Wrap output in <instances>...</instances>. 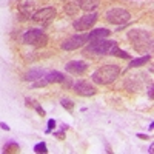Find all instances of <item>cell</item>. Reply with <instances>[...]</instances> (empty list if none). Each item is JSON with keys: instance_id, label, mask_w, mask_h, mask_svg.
<instances>
[{"instance_id": "cell-1", "label": "cell", "mask_w": 154, "mask_h": 154, "mask_svg": "<svg viewBox=\"0 0 154 154\" xmlns=\"http://www.w3.org/2000/svg\"><path fill=\"white\" fill-rule=\"evenodd\" d=\"M120 74V68L117 65H103L94 71L91 79L97 85H109L112 83Z\"/></svg>"}, {"instance_id": "cell-2", "label": "cell", "mask_w": 154, "mask_h": 154, "mask_svg": "<svg viewBox=\"0 0 154 154\" xmlns=\"http://www.w3.org/2000/svg\"><path fill=\"white\" fill-rule=\"evenodd\" d=\"M128 38L137 51H145L152 46V37L145 29H137V28L131 29L128 32Z\"/></svg>"}, {"instance_id": "cell-3", "label": "cell", "mask_w": 154, "mask_h": 154, "mask_svg": "<svg viewBox=\"0 0 154 154\" xmlns=\"http://www.w3.org/2000/svg\"><path fill=\"white\" fill-rule=\"evenodd\" d=\"M23 43L35 46V48H43L48 42V35L42 29H28L23 34Z\"/></svg>"}, {"instance_id": "cell-4", "label": "cell", "mask_w": 154, "mask_h": 154, "mask_svg": "<svg viewBox=\"0 0 154 154\" xmlns=\"http://www.w3.org/2000/svg\"><path fill=\"white\" fill-rule=\"evenodd\" d=\"M117 45L114 40H106V38H102V40H93L86 46V53H93V54H109V51Z\"/></svg>"}, {"instance_id": "cell-5", "label": "cell", "mask_w": 154, "mask_h": 154, "mask_svg": "<svg viewBox=\"0 0 154 154\" xmlns=\"http://www.w3.org/2000/svg\"><path fill=\"white\" fill-rule=\"evenodd\" d=\"M56 17V8L53 6H46V8H42L35 11L34 14L31 16V20L37 25H42V26H46V25H49L51 22L54 20Z\"/></svg>"}, {"instance_id": "cell-6", "label": "cell", "mask_w": 154, "mask_h": 154, "mask_svg": "<svg viewBox=\"0 0 154 154\" xmlns=\"http://www.w3.org/2000/svg\"><path fill=\"white\" fill-rule=\"evenodd\" d=\"M63 82H68L66 77L63 75L59 71H51V72H45L40 79H37L35 82H32L31 88H42L46 86L48 83H63Z\"/></svg>"}, {"instance_id": "cell-7", "label": "cell", "mask_w": 154, "mask_h": 154, "mask_svg": "<svg viewBox=\"0 0 154 154\" xmlns=\"http://www.w3.org/2000/svg\"><path fill=\"white\" fill-rule=\"evenodd\" d=\"M97 19H99V12H94V11L86 12V14H83L82 17L74 20L72 26H74L75 31H86L89 28H93V25H96Z\"/></svg>"}, {"instance_id": "cell-8", "label": "cell", "mask_w": 154, "mask_h": 154, "mask_svg": "<svg viewBox=\"0 0 154 154\" xmlns=\"http://www.w3.org/2000/svg\"><path fill=\"white\" fill-rule=\"evenodd\" d=\"M131 19V14L125 8H111L106 11V20L114 25H125Z\"/></svg>"}, {"instance_id": "cell-9", "label": "cell", "mask_w": 154, "mask_h": 154, "mask_svg": "<svg viewBox=\"0 0 154 154\" xmlns=\"http://www.w3.org/2000/svg\"><path fill=\"white\" fill-rule=\"evenodd\" d=\"M86 42H88V34H74V35L68 37L65 42H62V49L74 51V49L82 48Z\"/></svg>"}, {"instance_id": "cell-10", "label": "cell", "mask_w": 154, "mask_h": 154, "mask_svg": "<svg viewBox=\"0 0 154 154\" xmlns=\"http://www.w3.org/2000/svg\"><path fill=\"white\" fill-rule=\"evenodd\" d=\"M71 86H72L74 91L79 94V96H82V97H91V96H94L97 93L96 86H93L91 83L86 82V80H79V82L72 83Z\"/></svg>"}, {"instance_id": "cell-11", "label": "cell", "mask_w": 154, "mask_h": 154, "mask_svg": "<svg viewBox=\"0 0 154 154\" xmlns=\"http://www.w3.org/2000/svg\"><path fill=\"white\" fill-rule=\"evenodd\" d=\"M89 68V65L83 60H71L65 65V69L69 72V74H74V75H80L83 72H86Z\"/></svg>"}, {"instance_id": "cell-12", "label": "cell", "mask_w": 154, "mask_h": 154, "mask_svg": "<svg viewBox=\"0 0 154 154\" xmlns=\"http://www.w3.org/2000/svg\"><path fill=\"white\" fill-rule=\"evenodd\" d=\"M35 8H37L35 0H22V2L19 3V6H17L20 16L23 19H31V16L35 12Z\"/></svg>"}, {"instance_id": "cell-13", "label": "cell", "mask_w": 154, "mask_h": 154, "mask_svg": "<svg viewBox=\"0 0 154 154\" xmlns=\"http://www.w3.org/2000/svg\"><path fill=\"white\" fill-rule=\"evenodd\" d=\"M111 35V29L108 28H99V29H93L91 32L88 34V40L93 42V40H102V38H106Z\"/></svg>"}, {"instance_id": "cell-14", "label": "cell", "mask_w": 154, "mask_h": 154, "mask_svg": "<svg viewBox=\"0 0 154 154\" xmlns=\"http://www.w3.org/2000/svg\"><path fill=\"white\" fill-rule=\"evenodd\" d=\"M99 5H100V0H77V6L86 12L94 11Z\"/></svg>"}, {"instance_id": "cell-15", "label": "cell", "mask_w": 154, "mask_h": 154, "mask_svg": "<svg viewBox=\"0 0 154 154\" xmlns=\"http://www.w3.org/2000/svg\"><path fill=\"white\" fill-rule=\"evenodd\" d=\"M149 60H151V56H149V54H146V56H143V57L133 59V60L130 62V65H128V68H137V66H142V65H145V63L149 62Z\"/></svg>"}, {"instance_id": "cell-16", "label": "cell", "mask_w": 154, "mask_h": 154, "mask_svg": "<svg viewBox=\"0 0 154 154\" xmlns=\"http://www.w3.org/2000/svg\"><path fill=\"white\" fill-rule=\"evenodd\" d=\"M43 74H45L43 69H32V71H29L26 75H25V80H28V82H35L37 79H40Z\"/></svg>"}, {"instance_id": "cell-17", "label": "cell", "mask_w": 154, "mask_h": 154, "mask_svg": "<svg viewBox=\"0 0 154 154\" xmlns=\"http://www.w3.org/2000/svg\"><path fill=\"white\" fill-rule=\"evenodd\" d=\"M109 54H111V56H116V57H120V59H131V56L128 54V53H125V51H122L120 48H117V45H116V46L109 51Z\"/></svg>"}, {"instance_id": "cell-18", "label": "cell", "mask_w": 154, "mask_h": 154, "mask_svg": "<svg viewBox=\"0 0 154 154\" xmlns=\"http://www.w3.org/2000/svg\"><path fill=\"white\" fill-rule=\"evenodd\" d=\"M60 105L65 108L66 111L74 109V102H72L71 99H68V97H62V99H60Z\"/></svg>"}, {"instance_id": "cell-19", "label": "cell", "mask_w": 154, "mask_h": 154, "mask_svg": "<svg viewBox=\"0 0 154 154\" xmlns=\"http://www.w3.org/2000/svg\"><path fill=\"white\" fill-rule=\"evenodd\" d=\"M77 9H79V6H77L74 2H69L66 6H65V11H66V14H69V16H72V14H75L77 12Z\"/></svg>"}, {"instance_id": "cell-20", "label": "cell", "mask_w": 154, "mask_h": 154, "mask_svg": "<svg viewBox=\"0 0 154 154\" xmlns=\"http://www.w3.org/2000/svg\"><path fill=\"white\" fill-rule=\"evenodd\" d=\"M26 105H28V106H31V105H32V106H34V109H35L38 114H40V116H45V111H43V108H42L40 105H38L37 102H31V100L28 99V100H26Z\"/></svg>"}, {"instance_id": "cell-21", "label": "cell", "mask_w": 154, "mask_h": 154, "mask_svg": "<svg viewBox=\"0 0 154 154\" xmlns=\"http://www.w3.org/2000/svg\"><path fill=\"white\" fill-rule=\"evenodd\" d=\"M34 151H35V152H48L46 143H45V142H38V143L34 146Z\"/></svg>"}, {"instance_id": "cell-22", "label": "cell", "mask_w": 154, "mask_h": 154, "mask_svg": "<svg viewBox=\"0 0 154 154\" xmlns=\"http://www.w3.org/2000/svg\"><path fill=\"white\" fill-rule=\"evenodd\" d=\"M54 126H56V120H54V119H49V120H48V128L45 130V133H46V134H49L51 131L54 130Z\"/></svg>"}, {"instance_id": "cell-23", "label": "cell", "mask_w": 154, "mask_h": 154, "mask_svg": "<svg viewBox=\"0 0 154 154\" xmlns=\"http://www.w3.org/2000/svg\"><path fill=\"white\" fill-rule=\"evenodd\" d=\"M11 148H14V149L17 151L19 145H17V143H14V142H12V143H6V145H5V148H3V151H5V152H8V151H11Z\"/></svg>"}, {"instance_id": "cell-24", "label": "cell", "mask_w": 154, "mask_h": 154, "mask_svg": "<svg viewBox=\"0 0 154 154\" xmlns=\"http://www.w3.org/2000/svg\"><path fill=\"white\" fill-rule=\"evenodd\" d=\"M54 136L57 139H65V133H63V131H57V133H54Z\"/></svg>"}, {"instance_id": "cell-25", "label": "cell", "mask_w": 154, "mask_h": 154, "mask_svg": "<svg viewBox=\"0 0 154 154\" xmlns=\"http://www.w3.org/2000/svg\"><path fill=\"white\" fill-rule=\"evenodd\" d=\"M0 128H2V130H5V131H9V126H8L6 123H3V122H0Z\"/></svg>"}, {"instance_id": "cell-26", "label": "cell", "mask_w": 154, "mask_h": 154, "mask_svg": "<svg viewBox=\"0 0 154 154\" xmlns=\"http://www.w3.org/2000/svg\"><path fill=\"white\" fill-rule=\"evenodd\" d=\"M152 91H154V88H152V85H149V88H148V97L149 99H152Z\"/></svg>"}, {"instance_id": "cell-27", "label": "cell", "mask_w": 154, "mask_h": 154, "mask_svg": "<svg viewBox=\"0 0 154 154\" xmlns=\"http://www.w3.org/2000/svg\"><path fill=\"white\" fill-rule=\"evenodd\" d=\"M137 137L139 139H148V136H145V134H137Z\"/></svg>"}]
</instances>
